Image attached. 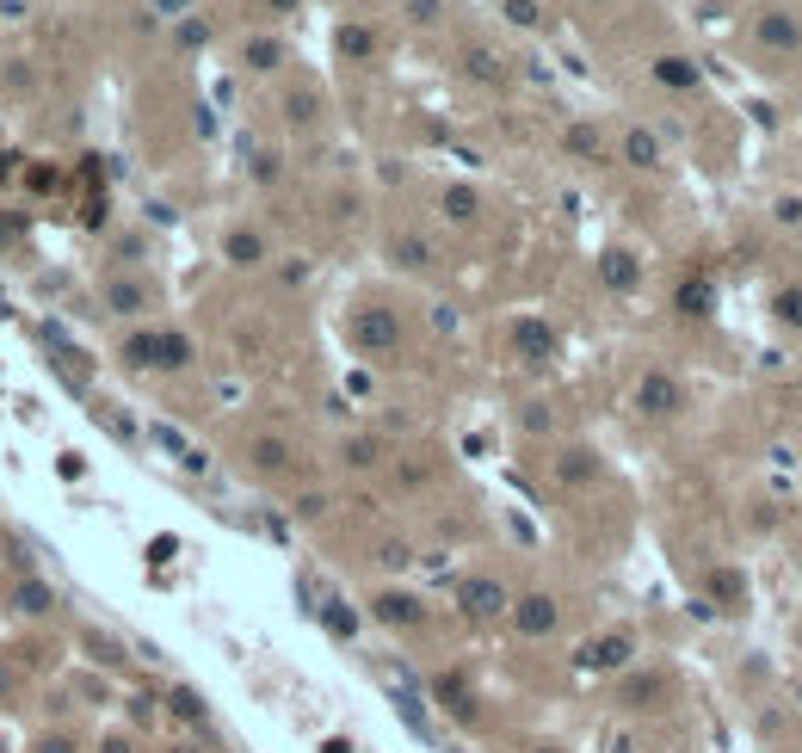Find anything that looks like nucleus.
<instances>
[{
	"instance_id": "f03ea898",
	"label": "nucleus",
	"mask_w": 802,
	"mask_h": 753,
	"mask_svg": "<svg viewBox=\"0 0 802 753\" xmlns=\"http://www.w3.org/2000/svg\"><path fill=\"white\" fill-rule=\"evenodd\" d=\"M99 753H136V741H130V735H105Z\"/></svg>"
},
{
	"instance_id": "f257e3e1",
	"label": "nucleus",
	"mask_w": 802,
	"mask_h": 753,
	"mask_svg": "<svg viewBox=\"0 0 802 753\" xmlns=\"http://www.w3.org/2000/svg\"><path fill=\"white\" fill-rule=\"evenodd\" d=\"M31 753H81V735H38V747H31Z\"/></svg>"
}]
</instances>
